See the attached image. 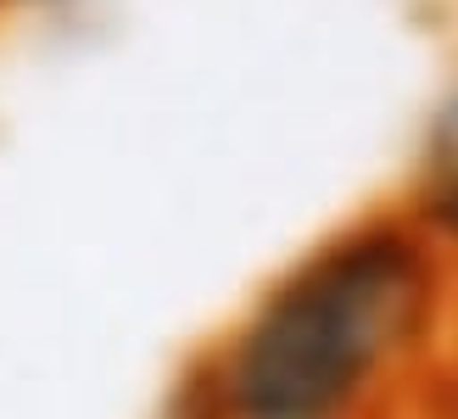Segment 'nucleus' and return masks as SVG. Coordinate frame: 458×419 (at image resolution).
Masks as SVG:
<instances>
[{
  "label": "nucleus",
  "mask_w": 458,
  "mask_h": 419,
  "mask_svg": "<svg viewBox=\"0 0 458 419\" xmlns=\"http://www.w3.org/2000/svg\"><path fill=\"white\" fill-rule=\"evenodd\" d=\"M458 274L403 207L285 258L179 369L157 419H442Z\"/></svg>",
  "instance_id": "obj_1"
},
{
  "label": "nucleus",
  "mask_w": 458,
  "mask_h": 419,
  "mask_svg": "<svg viewBox=\"0 0 458 419\" xmlns=\"http://www.w3.org/2000/svg\"><path fill=\"white\" fill-rule=\"evenodd\" d=\"M403 213L425 229V241L458 274V84L447 90V101L437 107V118L425 129V157L414 168Z\"/></svg>",
  "instance_id": "obj_2"
},
{
  "label": "nucleus",
  "mask_w": 458,
  "mask_h": 419,
  "mask_svg": "<svg viewBox=\"0 0 458 419\" xmlns=\"http://www.w3.org/2000/svg\"><path fill=\"white\" fill-rule=\"evenodd\" d=\"M442 419H458V391H453V403L442 408Z\"/></svg>",
  "instance_id": "obj_4"
},
{
  "label": "nucleus",
  "mask_w": 458,
  "mask_h": 419,
  "mask_svg": "<svg viewBox=\"0 0 458 419\" xmlns=\"http://www.w3.org/2000/svg\"><path fill=\"white\" fill-rule=\"evenodd\" d=\"M34 6H62V0H0V12H34Z\"/></svg>",
  "instance_id": "obj_3"
}]
</instances>
